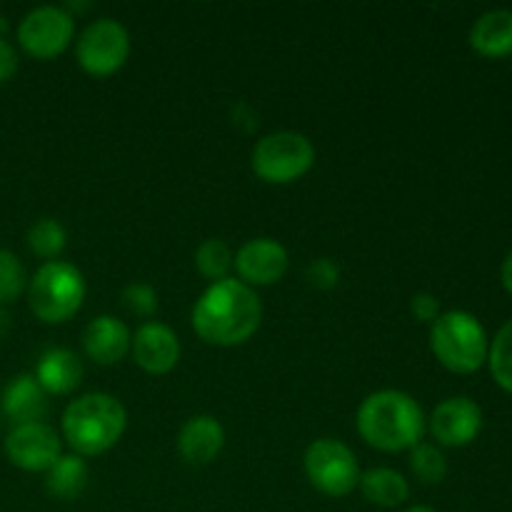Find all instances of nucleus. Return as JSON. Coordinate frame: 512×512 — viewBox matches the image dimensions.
<instances>
[{"label":"nucleus","mask_w":512,"mask_h":512,"mask_svg":"<svg viewBox=\"0 0 512 512\" xmlns=\"http://www.w3.org/2000/svg\"><path fill=\"white\" fill-rule=\"evenodd\" d=\"M35 380H38L45 393L68 395L83 383V363L70 350L53 348L38 360Z\"/></svg>","instance_id":"nucleus-17"},{"label":"nucleus","mask_w":512,"mask_h":512,"mask_svg":"<svg viewBox=\"0 0 512 512\" xmlns=\"http://www.w3.org/2000/svg\"><path fill=\"white\" fill-rule=\"evenodd\" d=\"M488 360L495 383L512 393V320L498 330L495 340L490 343Z\"/></svg>","instance_id":"nucleus-24"},{"label":"nucleus","mask_w":512,"mask_h":512,"mask_svg":"<svg viewBox=\"0 0 512 512\" xmlns=\"http://www.w3.org/2000/svg\"><path fill=\"white\" fill-rule=\"evenodd\" d=\"M195 265H198L200 275L213 283L228 278L230 268H233V253H230L228 245L218 238H210L195 250Z\"/></svg>","instance_id":"nucleus-21"},{"label":"nucleus","mask_w":512,"mask_h":512,"mask_svg":"<svg viewBox=\"0 0 512 512\" xmlns=\"http://www.w3.org/2000/svg\"><path fill=\"white\" fill-rule=\"evenodd\" d=\"M360 490H363L365 500L378 508H400L408 500L410 485L398 470L390 468H375L360 475Z\"/></svg>","instance_id":"nucleus-19"},{"label":"nucleus","mask_w":512,"mask_h":512,"mask_svg":"<svg viewBox=\"0 0 512 512\" xmlns=\"http://www.w3.org/2000/svg\"><path fill=\"white\" fill-rule=\"evenodd\" d=\"M85 300V280L75 265L50 260L28 280V305L43 323L58 325L73 318Z\"/></svg>","instance_id":"nucleus-5"},{"label":"nucleus","mask_w":512,"mask_h":512,"mask_svg":"<svg viewBox=\"0 0 512 512\" xmlns=\"http://www.w3.org/2000/svg\"><path fill=\"white\" fill-rule=\"evenodd\" d=\"M65 240H68L65 228L53 218L38 220V223L28 230V248L45 260L58 258L65 248Z\"/></svg>","instance_id":"nucleus-23"},{"label":"nucleus","mask_w":512,"mask_h":512,"mask_svg":"<svg viewBox=\"0 0 512 512\" xmlns=\"http://www.w3.org/2000/svg\"><path fill=\"white\" fill-rule=\"evenodd\" d=\"M225 445V430L210 415H195L180 428L178 453L190 465H208Z\"/></svg>","instance_id":"nucleus-15"},{"label":"nucleus","mask_w":512,"mask_h":512,"mask_svg":"<svg viewBox=\"0 0 512 512\" xmlns=\"http://www.w3.org/2000/svg\"><path fill=\"white\" fill-rule=\"evenodd\" d=\"M130 55V35L123 23L113 18H100L83 30L75 45V58L85 73L95 78L113 75L125 65Z\"/></svg>","instance_id":"nucleus-8"},{"label":"nucleus","mask_w":512,"mask_h":512,"mask_svg":"<svg viewBox=\"0 0 512 512\" xmlns=\"http://www.w3.org/2000/svg\"><path fill=\"white\" fill-rule=\"evenodd\" d=\"M235 270L245 285H273L288 273V250L273 238L248 240L233 258Z\"/></svg>","instance_id":"nucleus-12"},{"label":"nucleus","mask_w":512,"mask_h":512,"mask_svg":"<svg viewBox=\"0 0 512 512\" xmlns=\"http://www.w3.org/2000/svg\"><path fill=\"white\" fill-rule=\"evenodd\" d=\"M430 348L450 373L468 375L483 368L490 345L488 333L475 315L465 310H450L433 323Z\"/></svg>","instance_id":"nucleus-4"},{"label":"nucleus","mask_w":512,"mask_h":512,"mask_svg":"<svg viewBox=\"0 0 512 512\" xmlns=\"http://www.w3.org/2000/svg\"><path fill=\"white\" fill-rule=\"evenodd\" d=\"M3 415L15 425L40 423L45 415V390L35 380V375H18L3 390Z\"/></svg>","instance_id":"nucleus-16"},{"label":"nucleus","mask_w":512,"mask_h":512,"mask_svg":"<svg viewBox=\"0 0 512 512\" xmlns=\"http://www.w3.org/2000/svg\"><path fill=\"white\" fill-rule=\"evenodd\" d=\"M305 475L328 498H345L360 485V465L353 450L333 438H320L305 450Z\"/></svg>","instance_id":"nucleus-7"},{"label":"nucleus","mask_w":512,"mask_h":512,"mask_svg":"<svg viewBox=\"0 0 512 512\" xmlns=\"http://www.w3.org/2000/svg\"><path fill=\"white\" fill-rule=\"evenodd\" d=\"M405 512H438V510L428 508V505H415V508H410V510H405Z\"/></svg>","instance_id":"nucleus-32"},{"label":"nucleus","mask_w":512,"mask_h":512,"mask_svg":"<svg viewBox=\"0 0 512 512\" xmlns=\"http://www.w3.org/2000/svg\"><path fill=\"white\" fill-rule=\"evenodd\" d=\"M483 430V410L475 400L448 398L433 410L430 415V433L440 445L448 448H463L470 445Z\"/></svg>","instance_id":"nucleus-11"},{"label":"nucleus","mask_w":512,"mask_h":512,"mask_svg":"<svg viewBox=\"0 0 512 512\" xmlns=\"http://www.w3.org/2000/svg\"><path fill=\"white\" fill-rule=\"evenodd\" d=\"M315 163V148L303 133L280 130L258 140L253 148V170L260 180L273 185L303 178Z\"/></svg>","instance_id":"nucleus-6"},{"label":"nucleus","mask_w":512,"mask_h":512,"mask_svg":"<svg viewBox=\"0 0 512 512\" xmlns=\"http://www.w3.org/2000/svg\"><path fill=\"white\" fill-rule=\"evenodd\" d=\"M410 313H413L418 320H423V323H435V320L440 318L438 298L430 293L413 295V300H410Z\"/></svg>","instance_id":"nucleus-28"},{"label":"nucleus","mask_w":512,"mask_h":512,"mask_svg":"<svg viewBox=\"0 0 512 512\" xmlns=\"http://www.w3.org/2000/svg\"><path fill=\"white\" fill-rule=\"evenodd\" d=\"M133 358L145 373L165 375L178 365L180 360V340L168 325L163 323H143L133 335Z\"/></svg>","instance_id":"nucleus-13"},{"label":"nucleus","mask_w":512,"mask_h":512,"mask_svg":"<svg viewBox=\"0 0 512 512\" xmlns=\"http://www.w3.org/2000/svg\"><path fill=\"white\" fill-rule=\"evenodd\" d=\"M410 470L420 483L435 485L448 475V460H445L443 450L435 448V445L418 443L410 450Z\"/></svg>","instance_id":"nucleus-22"},{"label":"nucleus","mask_w":512,"mask_h":512,"mask_svg":"<svg viewBox=\"0 0 512 512\" xmlns=\"http://www.w3.org/2000/svg\"><path fill=\"white\" fill-rule=\"evenodd\" d=\"M358 433L365 443L383 453L413 450L423 440L425 415L418 400L400 390H378L360 403Z\"/></svg>","instance_id":"nucleus-2"},{"label":"nucleus","mask_w":512,"mask_h":512,"mask_svg":"<svg viewBox=\"0 0 512 512\" xmlns=\"http://www.w3.org/2000/svg\"><path fill=\"white\" fill-rule=\"evenodd\" d=\"M18 70V53L5 38H0V83L10 80Z\"/></svg>","instance_id":"nucleus-29"},{"label":"nucleus","mask_w":512,"mask_h":512,"mask_svg":"<svg viewBox=\"0 0 512 512\" xmlns=\"http://www.w3.org/2000/svg\"><path fill=\"white\" fill-rule=\"evenodd\" d=\"M60 438L50 425L45 423H28L15 425L5 438V455L10 463L28 473H48L60 453Z\"/></svg>","instance_id":"nucleus-10"},{"label":"nucleus","mask_w":512,"mask_h":512,"mask_svg":"<svg viewBox=\"0 0 512 512\" xmlns=\"http://www.w3.org/2000/svg\"><path fill=\"white\" fill-rule=\"evenodd\" d=\"M90 470L80 455H60L45 475V488L58 500H78L88 488Z\"/></svg>","instance_id":"nucleus-20"},{"label":"nucleus","mask_w":512,"mask_h":512,"mask_svg":"<svg viewBox=\"0 0 512 512\" xmlns=\"http://www.w3.org/2000/svg\"><path fill=\"white\" fill-rule=\"evenodd\" d=\"M470 45L485 58H503L512 53V13L490 10L475 20L470 30Z\"/></svg>","instance_id":"nucleus-18"},{"label":"nucleus","mask_w":512,"mask_h":512,"mask_svg":"<svg viewBox=\"0 0 512 512\" xmlns=\"http://www.w3.org/2000/svg\"><path fill=\"white\" fill-rule=\"evenodd\" d=\"M63 435L80 458L103 455L123 438L128 413L108 393H88L73 400L63 413Z\"/></svg>","instance_id":"nucleus-3"},{"label":"nucleus","mask_w":512,"mask_h":512,"mask_svg":"<svg viewBox=\"0 0 512 512\" xmlns=\"http://www.w3.org/2000/svg\"><path fill=\"white\" fill-rule=\"evenodd\" d=\"M8 330H10V313L3 308V305H0V338H3Z\"/></svg>","instance_id":"nucleus-31"},{"label":"nucleus","mask_w":512,"mask_h":512,"mask_svg":"<svg viewBox=\"0 0 512 512\" xmlns=\"http://www.w3.org/2000/svg\"><path fill=\"white\" fill-rule=\"evenodd\" d=\"M503 285L512 293V253L508 255V260L503 263Z\"/></svg>","instance_id":"nucleus-30"},{"label":"nucleus","mask_w":512,"mask_h":512,"mask_svg":"<svg viewBox=\"0 0 512 512\" xmlns=\"http://www.w3.org/2000/svg\"><path fill=\"white\" fill-rule=\"evenodd\" d=\"M260 320L263 305L258 293L233 278L210 285L193 308V330L198 338L220 348L243 345L260 328Z\"/></svg>","instance_id":"nucleus-1"},{"label":"nucleus","mask_w":512,"mask_h":512,"mask_svg":"<svg viewBox=\"0 0 512 512\" xmlns=\"http://www.w3.org/2000/svg\"><path fill=\"white\" fill-rule=\"evenodd\" d=\"M130 335L128 325L123 320H115L113 315H100L90 320L88 328L83 330V348L93 363L115 365L130 353Z\"/></svg>","instance_id":"nucleus-14"},{"label":"nucleus","mask_w":512,"mask_h":512,"mask_svg":"<svg viewBox=\"0 0 512 512\" xmlns=\"http://www.w3.org/2000/svg\"><path fill=\"white\" fill-rule=\"evenodd\" d=\"M123 305L138 318H150L158 310V295L150 285L133 283L123 290Z\"/></svg>","instance_id":"nucleus-26"},{"label":"nucleus","mask_w":512,"mask_h":512,"mask_svg":"<svg viewBox=\"0 0 512 512\" xmlns=\"http://www.w3.org/2000/svg\"><path fill=\"white\" fill-rule=\"evenodd\" d=\"M75 33L73 15L58 5H40L30 10L18 25V43L28 55L50 60L63 53Z\"/></svg>","instance_id":"nucleus-9"},{"label":"nucleus","mask_w":512,"mask_h":512,"mask_svg":"<svg viewBox=\"0 0 512 512\" xmlns=\"http://www.w3.org/2000/svg\"><path fill=\"white\" fill-rule=\"evenodd\" d=\"M308 278L310 283L318 285V288H333V285H338L340 280V270L333 260L320 258L308 268Z\"/></svg>","instance_id":"nucleus-27"},{"label":"nucleus","mask_w":512,"mask_h":512,"mask_svg":"<svg viewBox=\"0 0 512 512\" xmlns=\"http://www.w3.org/2000/svg\"><path fill=\"white\" fill-rule=\"evenodd\" d=\"M28 290L23 263L10 250H0V305H10Z\"/></svg>","instance_id":"nucleus-25"}]
</instances>
